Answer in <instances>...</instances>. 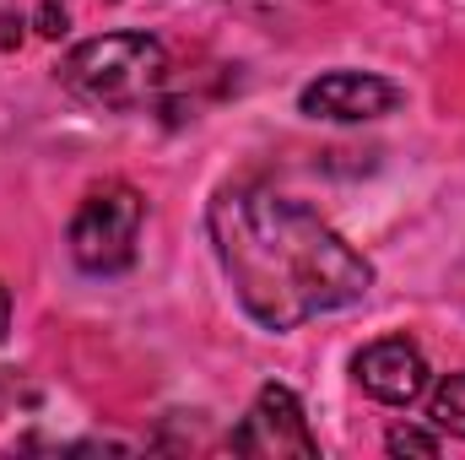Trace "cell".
I'll return each mask as SVG.
<instances>
[{
  "instance_id": "6da1fadb",
  "label": "cell",
  "mask_w": 465,
  "mask_h": 460,
  "mask_svg": "<svg viewBox=\"0 0 465 460\" xmlns=\"http://www.w3.org/2000/svg\"><path fill=\"white\" fill-rule=\"evenodd\" d=\"M206 233L243 315L276 336L373 293L368 255L314 206L265 185H223L206 206Z\"/></svg>"
},
{
  "instance_id": "7a4b0ae2",
  "label": "cell",
  "mask_w": 465,
  "mask_h": 460,
  "mask_svg": "<svg viewBox=\"0 0 465 460\" xmlns=\"http://www.w3.org/2000/svg\"><path fill=\"white\" fill-rule=\"evenodd\" d=\"M168 82V49L152 33H98L60 60V87L104 115L146 109Z\"/></svg>"
},
{
  "instance_id": "3957f363",
  "label": "cell",
  "mask_w": 465,
  "mask_h": 460,
  "mask_svg": "<svg viewBox=\"0 0 465 460\" xmlns=\"http://www.w3.org/2000/svg\"><path fill=\"white\" fill-rule=\"evenodd\" d=\"M146 228V195L124 179H104L71 217V260L87 276H119L135 265Z\"/></svg>"
},
{
  "instance_id": "277c9868",
  "label": "cell",
  "mask_w": 465,
  "mask_h": 460,
  "mask_svg": "<svg viewBox=\"0 0 465 460\" xmlns=\"http://www.w3.org/2000/svg\"><path fill=\"white\" fill-rule=\"evenodd\" d=\"M238 455H254V460H314L320 455V439H314V428H309V412H303V401H298V390H287V385H260L254 390V401H249V412H243V423L232 428L228 439Z\"/></svg>"
},
{
  "instance_id": "5b68a950",
  "label": "cell",
  "mask_w": 465,
  "mask_h": 460,
  "mask_svg": "<svg viewBox=\"0 0 465 460\" xmlns=\"http://www.w3.org/2000/svg\"><path fill=\"white\" fill-rule=\"evenodd\" d=\"M406 104V93L390 76L373 71H325L298 93V109L309 119H331V125H357V119H384Z\"/></svg>"
},
{
  "instance_id": "8992f818",
  "label": "cell",
  "mask_w": 465,
  "mask_h": 460,
  "mask_svg": "<svg viewBox=\"0 0 465 460\" xmlns=\"http://www.w3.org/2000/svg\"><path fill=\"white\" fill-rule=\"evenodd\" d=\"M351 374L362 385V395H373L379 406H411L428 390V357L411 336H379L351 357Z\"/></svg>"
},
{
  "instance_id": "52a82bcc",
  "label": "cell",
  "mask_w": 465,
  "mask_h": 460,
  "mask_svg": "<svg viewBox=\"0 0 465 460\" xmlns=\"http://www.w3.org/2000/svg\"><path fill=\"white\" fill-rule=\"evenodd\" d=\"M428 423L450 439H465V368L444 374L433 390H428Z\"/></svg>"
},
{
  "instance_id": "ba28073f",
  "label": "cell",
  "mask_w": 465,
  "mask_h": 460,
  "mask_svg": "<svg viewBox=\"0 0 465 460\" xmlns=\"http://www.w3.org/2000/svg\"><path fill=\"white\" fill-rule=\"evenodd\" d=\"M384 450H390V455L433 460V455H439V434H422V428H390V434H384Z\"/></svg>"
},
{
  "instance_id": "9c48e42d",
  "label": "cell",
  "mask_w": 465,
  "mask_h": 460,
  "mask_svg": "<svg viewBox=\"0 0 465 460\" xmlns=\"http://www.w3.org/2000/svg\"><path fill=\"white\" fill-rule=\"evenodd\" d=\"M33 22H38V33H44V38H60V33L71 27V16H65V5H60V0H44V5L33 11Z\"/></svg>"
},
{
  "instance_id": "30bf717a",
  "label": "cell",
  "mask_w": 465,
  "mask_h": 460,
  "mask_svg": "<svg viewBox=\"0 0 465 460\" xmlns=\"http://www.w3.org/2000/svg\"><path fill=\"white\" fill-rule=\"evenodd\" d=\"M16 390H22V374H16V368H0V417L11 412V401H16Z\"/></svg>"
},
{
  "instance_id": "8fae6325",
  "label": "cell",
  "mask_w": 465,
  "mask_h": 460,
  "mask_svg": "<svg viewBox=\"0 0 465 460\" xmlns=\"http://www.w3.org/2000/svg\"><path fill=\"white\" fill-rule=\"evenodd\" d=\"M11 27H22V16H11V11H0V49H11L22 33H11Z\"/></svg>"
},
{
  "instance_id": "7c38bea8",
  "label": "cell",
  "mask_w": 465,
  "mask_h": 460,
  "mask_svg": "<svg viewBox=\"0 0 465 460\" xmlns=\"http://www.w3.org/2000/svg\"><path fill=\"white\" fill-rule=\"evenodd\" d=\"M5 331H11V293H5V282H0V342H5Z\"/></svg>"
}]
</instances>
